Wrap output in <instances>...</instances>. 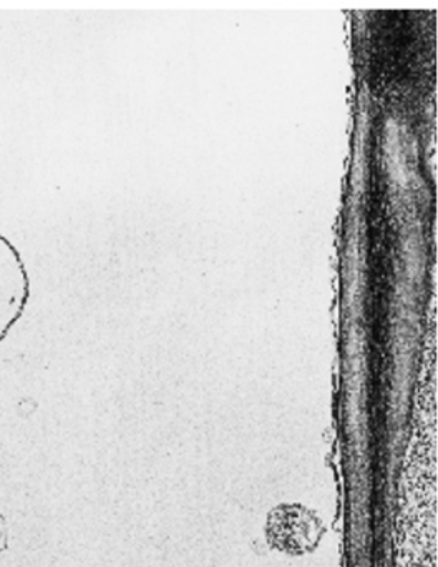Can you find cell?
<instances>
[{
  "instance_id": "1",
  "label": "cell",
  "mask_w": 438,
  "mask_h": 567,
  "mask_svg": "<svg viewBox=\"0 0 438 567\" xmlns=\"http://www.w3.org/2000/svg\"><path fill=\"white\" fill-rule=\"evenodd\" d=\"M324 533L321 517L301 504H279L269 513L265 523L269 546L288 556L314 553Z\"/></svg>"
}]
</instances>
